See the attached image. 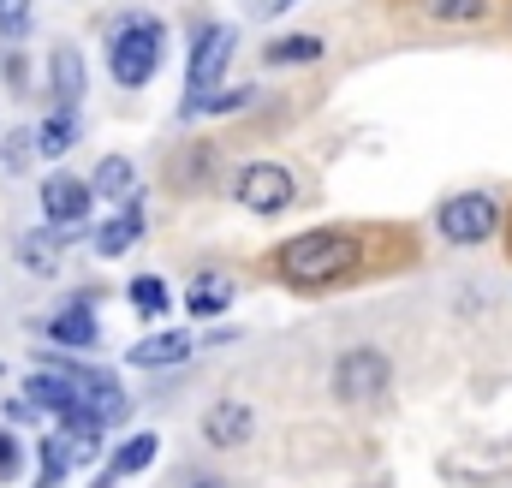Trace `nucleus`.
<instances>
[{
    "label": "nucleus",
    "instance_id": "obj_1",
    "mask_svg": "<svg viewBox=\"0 0 512 488\" xmlns=\"http://www.w3.org/2000/svg\"><path fill=\"white\" fill-rule=\"evenodd\" d=\"M358 268V239L340 233V227H316V233H298L274 250V274L298 292H316V286H340L346 274Z\"/></svg>",
    "mask_w": 512,
    "mask_h": 488
},
{
    "label": "nucleus",
    "instance_id": "obj_2",
    "mask_svg": "<svg viewBox=\"0 0 512 488\" xmlns=\"http://www.w3.org/2000/svg\"><path fill=\"white\" fill-rule=\"evenodd\" d=\"M227 48H233V24H209V30H197L191 72H185V102H179L185 120H197V114H233V108L256 102V90H221Z\"/></svg>",
    "mask_w": 512,
    "mask_h": 488
},
{
    "label": "nucleus",
    "instance_id": "obj_3",
    "mask_svg": "<svg viewBox=\"0 0 512 488\" xmlns=\"http://www.w3.org/2000/svg\"><path fill=\"white\" fill-rule=\"evenodd\" d=\"M161 54H167V24L149 18V12H131L126 24L108 36V72L126 90H143L161 72Z\"/></svg>",
    "mask_w": 512,
    "mask_h": 488
},
{
    "label": "nucleus",
    "instance_id": "obj_4",
    "mask_svg": "<svg viewBox=\"0 0 512 488\" xmlns=\"http://www.w3.org/2000/svg\"><path fill=\"white\" fill-rule=\"evenodd\" d=\"M334 399H346V405H370V399H382L387 387H393V364H387V352L376 346H352L340 364H334Z\"/></svg>",
    "mask_w": 512,
    "mask_h": 488
},
{
    "label": "nucleus",
    "instance_id": "obj_5",
    "mask_svg": "<svg viewBox=\"0 0 512 488\" xmlns=\"http://www.w3.org/2000/svg\"><path fill=\"white\" fill-rule=\"evenodd\" d=\"M435 227L447 233V244H483V239H495V227H501V203L483 197V191H459V197L441 203Z\"/></svg>",
    "mask_w": 512,
    "mask_h": 488
},
{
    "label": "nucleus",
    "instance_id": "obj_6",
    "mask_svg": "<svg viewBox=\"0 0 512 488\" xmlns=\"http://www.w3.org/2000/svg\"><path fill=\"white\" fill-rule=\"evenodd\" d=\"M233 197H239L251 215H280V209H292L298 179H292L280 161H251V167L233 179Z\"/></svg>",
    "mask_w": 512,
    "mask_h": 488
},
{
    "label": "nucleus",
    "instance_id": "obj_7",
    "mask_svg": "<svg viewBox=\"0 0 512 488\" xmlns=\"http://www.w3.org/2000/svg\"><path fill=\"white\" fill-rule=\"evenodd\" d=\"M90 203H96V185L90 179H72V173H48L42 179V209H48V227H84V215H90Z\"/></svg>",
    "mask_w": 512,
    "mask_h": 488
},
{
    "label": "nucleus",
    "instance_id": "obj_8",
    "mask_svg": "<svg viewBox=\"0 0 512 488\" xmlns=\"http://www.w3.org/2000/svg\"><path fill=\"white\" fill-rule=\"evenodd\" d=\"M256 429V411L245 399H221V405H209L203 411V435H209V447H245Z\"/></svg>",
    "mask_w": 512,
    "mask_h": 488
},
{
    "label": "nucleus",
    "instance_id": "obj_9",
    "mask_svg": "<svg viewBox=\"0 0 512 488\" xmlns=\"http://www.w3.org/2000/svg\"><path fill=\"white\" fill-rule=\"evenodd\" d=\"M48 340H60V346H72V352H84V346H96L102 340V328H96V304H90V292H78L54 322H48Z\"/></svg>",
    "mask_w": 512,
    "mask_h": 488
},
{
    "label": "nucleus",
    "instance_id": "obj_10",
    "mask_svg": "<svg viewBox=\"0 0 512 488\" xmlns=\"http://www.w3.org/2000/svg\"><path fill=\"white\" fill-rule=\"evenodd\" d=\"M18 262H24L30 274H54V268L66 262V227H36V233H24V239H18Z\"/></svg>",
    "mask_w": 512,
    "mask_h": 488
},
{
    "label": "nucleus",
    "instance_id": "obj_11",
    "mask_svg": "<svg viewBox=\"0 0 512 488\" xmlns=\"http://www.w3.org/2000/svg\"><path fill=\"white\" fill-rule=\"evenodd\" d=\"M90 185H96V197H108V203H131V197H137V167H131L126 155H102L96 173H90Z\"/></svg>",
    "mask_w": 512,
    "mask_h": 488
},
{
    "label": "nucleus",
    "instance_id": "obj_12",
    "mask_svg": "<svg viewBox=\"0 0 512 488\" xmlns=\"http://www.w3.org/2000/svg\"><path fill=\"white\" fill-rule=\"evenodd\" d=\"M191 358V334H149L131 346V364L137 369H167V364H185Z\"/></svg>",
    "mask_w": 512,
    "mask_h": 488
},
{
    "label": "nucleus",
    "instance_id": "obj_13",
    "mask_svg": "<svg viewBox=\"0 0 512 488\" xmlns=\"http://www.w3.org/2000/svg\"><path fill=\"white\" fill-rule=\"evenodd\" d=\"M78 102H84V60L78 48H54V108L78 114Z\"/></svg>",
    "mask_w": 512,
    "mask_h": 488
},
{
    "label": "nucleus",
    "instance_id": "obj_14",
    "mask_svg": "<svg viewBox=\"0 0 512 488\" xmlns=\"http://www.w3.org/2000/svg\"><path fill=\"white\" fill-rule=\"evenodd\" d=\"M227 304H233V280H227V274H197V280H191V292H185V310H191V316H203V322H209V316H221Z\"/></svg>",
    "mask_w": 512,
    "mask_h": 488
},
{
    "label": "nucleus",
    "instance_id": "obj_15",
    "mask_svg": "<svg viewBox=\"0 0 512 488\" xmlns=\"http://www.w3.org/2000/svg\"><path fill=\"white\" fill-rule=\"evenodd\" d=\"M137 233H143V203L131 197V203H120V215L96 233V250H102V256H120V250L137 244Z\"/></svg>",
    "mask_w": 512,
    "mask_h": 488
},
{
    "label": "nucleus",
    "instance_id": "obj_16",
    "mask_svg": "<svg viewBox=\"0 0 512 488\" xmlns=\"http://www.w3.org/2000/svg\"><path fill=\"white\" fill-rule=\"evenodd\" d=\"M155 453H161V435H131L126 447L108 459V483H126V477H137V471H149Z\"/></svg>",
    "mask_w": 512,
    "mask_h": 488
},
{
    "label": "nucleus",
    "instance_id": "obj_17",
    "mask_svg": "<svg viewBox=\"0 0 512 488\" xmlns=\"http://www.w3.org/2000/svg\"><path fill=\"white\" fill-rule=\"evenodd\" d=\"M78 143V114H66V108H54L48 120L36 125V155H48V161H60L66 149Z\"/></svg>",
    "mask_w": 512,
    "mask_h": 488
},
{
    "label": "nucleus",
    "instance_id": "obj_18",
    "mask_svg": "<svg viewBox=\"0 0 512 488\" xmlns=\"http://www.w3.org/2000/svg\"><path fill=\"white\" fill-rule=\"evenodd\" d=\"M489 6L495 0H417V12L435 24H477V18H489Z\"/></svg>",
    "mask_w": 512,
    "mask_h": 488
},
{
    "label": "nucleus",
    "instance_id": "obj_19",
    "mask_svg": "<svg viewBox=\"0 0 512 488\" xmlns=\"http://www.w3.org/2000/svg\"><path fill=\"white\" fill-rule=\"evenodd\" d=\"M126 292H131V310H137V316H161V310L173 304V286H167L161 274H137Z\"/></svg>",
    "mask_w": 512,
    "mask_h": 488
},
{
    "label": "nucleus",
    "instance_id": "obj_20",
    "mask_svg": "<svg viewBox=\"0 0 512 488\" xmlns=\"http://www.w3.org/2000/svg\"><path fill=\"white\" fill-rule=\"evenodd\" d=\"M322 60V36H280L268 42V66H310Z\"/></svg>",
    "mask_w": 512,
    "mask_h": 488
},
{
    "label": "nucleus",
    "instance_id": "obj_21",
    "mask_svg": "<svg viewBox=\"0 0 512 488\" xmlns=\"http://www.w3.org/2000/svg\"><path fill=\"white\" fill-rule=\"evenodd\" d=\"M78 465V447H66V429L60 435H48L42 441V488H54V483H66V471Z\"/></svg>",
    "mask_w": 512,
    "mask_h": 488
},
{
    "label": "nucleus",
    "instance_id": "obj_22",
    "mask_svg": "<svg viewBox=\"0 0 512 488\" xmlns=\"http://www.w3.org/2000/svg\"><path fill=\"white\" fill-rule=\"evenodd\" d=\"M30 30V0H0V36H24Z\"/></svg>",
    "mask_w": 512,
    "mask_h": 488
},
{
    "label": "nucleus",
    "instance_id": "obj_23",
    "mask_svg": "<svg viewBox=\"0 0 512 488\" xmlns=\"http://www.w3.org/2000/svg\"><path fill=\"white\" fill-rule=\"evenodd\" d=\"M30 155H36V131H12V137H6V149H0V161H6V167H24Z\"/></svg>",
    "mask_w": 512,
    "mask_h": 488
},
{
    "label": "nucleus",
    "instance_id": "obj_24",
    "mask_svg": "<svg viewBox=\"0 0 512 488\" xmlns=\"http://www.w3.org/2000/svg\"><path fill=\"white\" fill-rule=\"evenodd\" d=\"M6 477H18V435L0 429V483H6Z\"/></svg>",
    "mask_w": 512,
    "mask_h": 488
},
{
    "label": "nucleus",
    "instance_id": "obj_25",
    "mask_svg": "<svg viewBox=\"0 0 512 488\" xmlns=\"http://www.w3.org/2000/svg\"><path fill=\"white\" fill-rule=\"evenodd\" d=\"M191 488H227L221 477H191Z\"/></svg>",
    "mask_w": 512,
    "mask_h": 488
},
{
    "label": "nucleus",
    "instance_id": "obj_26",
    "mask_svg": "<svg viewBox=\"0 0 512 488\" xmlns=\"http://www.w3.org/2000/svg\"><path fill=\"white\" fill-rule=\"evenodd\" d=\"M286 6H292V0H268V6H262V12H286Z\"/></svg>",
    "mask_w": 512,
    "mask_h": 488
},
{
    "label": "nucleus",
    "instance_id": "obj_27",
    "mask_svg": "<svg viewBox=\"0 0 512 488\" xmlns=\"http://www.w3.org/2000/svg\"><path fill=\"white\" fill-rule=\"evenodd\" d=\"M96 488H114V483H96Z\"/></svg>",
    "mask_w": 512,
    "mask_h": 488
}]
</instances>
